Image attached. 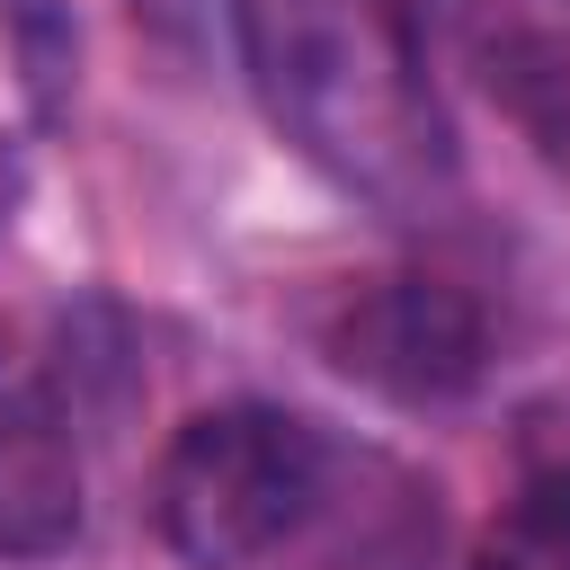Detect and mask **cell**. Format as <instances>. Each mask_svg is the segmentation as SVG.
<instances>
[{"label":"cell","mask_w":570,"mask_h":570,"mask_svg":"<svg viewBox=\"0 0 570 570\" xmlns=\"http://www.w3.org/2000/svg\"><path fill=\"white\" fill-rule=\"evenodd\" d=\"M330 365L401 410H436L490 374V312L454 276H374L330 312Z\"/></svg>","instance_id":"cell-3"},{"label":"cell","mask_w":570,"mask_h":570,"mask_svg":"<svg viewBox=\"0 0 570 570\" xmlns=\"http://www.w3.org/2000/svg\"><path fill=\"white\" fill-rule=\"evenodd\" d=\"M80 543V436L62 383L0 338V561H62Z\"/></svg>","instance_id":"cell-4"},{"label":"cell","mask_w":570,"mask_h":570,"mask_svg":"<svg viewBox=\"0 0 570 570\" xmlns=\"http://www.w3.org/2000/svg\"><path fill=\"white\" fill-rule=\"evenodd\" d=\"M472 570H570V463H534L499 499Z\"/></svg>","instance_id":"cell-6"},{"label":"cell","mask_w":570,"mask_h":570,"mask_svg":"<svg viewBox=\"0 0 570 570\" xmlns=\"http://www.w3.org/2000/svg\"><path fill=\"white\" fill-rule=\"evenodd\" d=\"M240 71L267 125L383 223H428L454 196V125L428 80L410 0H232Z\"/></svg>","instance_id":"cell-2"},{"label":"cell","mask_w":570,"mask_h":570,"mask_svg":"<svg viewBox=\"0 0 570 570\" xmlns=\"http://www.w3.org/2000/svg\"><path fill=\"white\" fill-rule=\"evenodd\" d=\"M0 53L27 89L36 116H53L62 98V71H71V27H62V0H0Z\"/></svg>","instance_id":"cell-7"},{"label":"cell","mask_w":570,"mask_h":570,"mask_svg":"<svg viewBox=\"0 0 570 570\" xmlns=\"http://www.w3.org/2000/svg\"><path fill=\"white\" fill-rule=\"evenodd\" d=\"M151 517L187 570H445L436 481L276 401L196 410L160 445Z\"/></svg>","instance_id":"cell-1"},{"label":"cell","mask_w":570,"mask_h":570,"mask_svg":"<svg viewBox=\"0 0 570 570\" xmlns=\"http://www.w3.org/2000/svg\"><path fill=\"white\" fill-rule=\"evenodd\" d=\"M481 80L490 98L517 116V134L570 169V36L561 27H499L481 45Z\"/></svg>","instance_id":"cell-5"}]
</instances>
